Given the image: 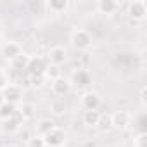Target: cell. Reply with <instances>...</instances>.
<instances>
[{"label": "cell", "instance_id": "cell-1", "mask_svg": "<svg viewBox=\"0 0 147 147\" xmlns=\"http://www.w3.org/2000/svg\"><path fill=\"white\" fill-rule=\"evenodd\" d=\"M71 45L76 50H87L92 45V35L87 30H75L71 33Z\"/></svg>", "mask_w": 147, "mask_h": 147}, {"label": "cell", "instance_id": "cell-2", "mask_svg": "<svg viewBox=\"0 0 147 147\" xmlns=\"http://www.w3.org/2000/svg\"><path fill=\"white\" fill-rule=\"evenodd\" d=\"M43 142L47 147H62L66 144V131L62 128L54 126L49 133L43 135Z\"/></svg>", "mask_w": 147, "mask_h": 147}, {"label": "cell", "instance_id": "cell-3", "mask_svg": "<svg viewBox=\"0 0 147 147\" xmlns=\"http://www.w3.org/2000/svg\"><path fill=\"white\" fill-rule=\"evenodd\" d=\"M0 94H2V97H4V102H9L12 106H18V104L23 102V90H21L19 85L9 83Z\"/></svg>", "mask_w": 147, "mask_h": 147}, {"label": "cell", "instance_id": "cell-4", "mask_svg": "<svg viewBox=\"0 0 147 147\" xmlns=\"http://www.w3.org/2000/svg\"><path fill=\"white\" fill-rule=\"evenodd\" d=\"M47 62L43 57H30V62L26 66V73L30 76H45L47 71Z\"/></svg>", "mask_w": 147, "mask_h": 147}, {"label": "cell", "instance_id": "cell-5", "mask_svg": "<svg viewBox=\"0 0 147 147\" xmlns=\"http://www.w3.org/2000/svg\"><path fill=\"white\" fill-rule=\"evenodd\" d=\"M128 16L135 21H142L147 16V2L144 0H133L128 4Z\"/></svg>", "mask_w": 147, "mask_h": 147}, {"label": "cell", "instance_id": "cell-6", "mask_svg": "<svg viewBox=\"0 0 147 147\" xmlns=\"http://www.w3.org/2000/svg\"><path fill=\"white\" fill-rule=\"evenodd\" d=\"M111 126L113 128H116V130H125V128H128V125H130V121H131V114L128 113V111H125V109H119V111H116L113 116H111Z\"/></svg>", "mask_w": 147, "mask_h": 147}, {"label": "cell", "instance_id": "cell-7", "mask_svg": "<svg viewBox=\"0 0 147 147\" xmlns=\"http://www.w3.org/2000/svg\"><path fill=\"white\" fill-rule=\"evenodd\" d=\"M66 59H67V52H66L64 47L55 45V47H52V49L49 50V61H50L52 66H57V67H59L61 64L66 62Z\"/></svg>", "mask_w": 147, "mask_h": 147}, {"label": "cell", "instance_id": "cell-8", "mask_svg": "<svg viewBox=\"0 0 147 147\" xmlns=\"http://www.w3.org/2000/svg\"><path fill=\"white\" fill-rule=\"evenodd\" d=\"M82 106H83L85 111H97L99 106H100V95H99L97 92H94V90L83 94V97H82Z\"/></svg>", "mask_w": 147, "mask_h": 147}, {"label": "cell", "instance_id": "cell-9", "mask_svg": "<svg viewBox=\"0 0 147 147\" xmlns=\"http://www.w3.org/2000/svg\"><path fill=\"white\" fill-rule=\"evenodd\" d=\"M52 90H54L55 95L64 97V95L69 94V90H71V82H69L67 78H64V76H59V78H55V80L52 82Z\"/></svg>", "mask_w": 147, "mask_h": 147}, {"label": "cell", "instance_id": "cell-10", "mask_svg": "<svg viewBox=\"0 0 147 147\" xmlns=\"http://www.w3.org/2000/svg\"><path fill=\"white\" fill-rule=\"evenodd\" d=\"M69 82H71V85H76L78 88H83V87L90 85L92 76L87 69H78V71H75V75H73V80H69Z\"/></svg>", "mask_w": 147, "mask_h": 147}, {"label": "cell", "instance_id": "cell-11", "mask_svg": "<svg viewBox=\"0 0 147 147\" xmlns=\"http://www.w3.org/2000/svg\"><path fill=\"white\" fill-rule=\"evenodd\" d=\"M0 52H2L4 59H7V61L11 62V61H12V59H16L23 50H21V47H19L18 43H14V42H7V43H4V45H2Z\"/></svg>", "mask_w": 147, "mask_h": 147}, {"label": "cell", "instance_id": "cell-12", "mask_svg": "<svg viewBox=\"0 0 147 147\" xmlns=\"http://www.w3.org/2000/svg\"><path fill=\"white\" fill-rule=\"evenodd\" d=\"M118 7H119V4L116 0H99L95 4V9L100 14H114L118 11Z\"/></svg>", "mask_w": 147, "mask_h": 147}, {"label": "cell", "instance_id": "cell-13", "mask_svg": "<svg viewBox=\"0 0 147 147\" xmlns=\"http://www.w3.org/2000/svg\"><path fill=\"white\" fill-rule=\"evenodd\" d=\"M21 125H23V119H21L19 114L16 113V116H12V118H9V119H4L2 130L7 131V133H14V131H18V130L21 128Z\"/></svg>", "mask_w": 147, "mask_h": 147}, {"label": "cell", "instance_id": "cell-14", "mask_svg": "<svg viewBox=\"0 0 147 147\" xmlns=\"http://www.w3.org/2000/svg\"><path fill=\"white\" fill-rule=\"evenodd\" d=\"M35 111H36V107H35V104H31V102H21L19 107H18V114H19V118H21L23 121L31 119V118L35 116Z\"/></svg>", "mask_w": 147, "mask_h": 147}, {"label": "cell", "instance_id": "cell-15", "mask_svg": "<svg viewBox=\"0 0 147 147\" xmlns=\"http://www.w3.org/2000/svg\"><path fill=\"white\" fill-rule=\"evenodd\" d=\"M28 62H30V55H26L24 52H21L16 59H12V61H11V66H12V69H14V71H26Z\"/></svg>", "mask_w": 147, "mask_h": 147}, {"label": "cell", "instance_id": "cell-16", "mask_svg": "<svg viewBox=\"0 0 147 147\" xmlns=\"http://www.w3.org/2000/svg\"><path fill=\"white\" fill-rule=\"evenodd\" d=\"M45 5H47V9H49L50 12L59 14V12H64V11L69 7V2H67V0H49Z\"/></svg>", "mask_w": 147, "mask_h": 147}, {"label": "cell", "instance_id": "cell-17", "mask_svg": "<svg viewBox=\"0 0 147 147\" xmlns=\"http://www.w3.org/2000/svg\"><path fill=\"white\" fill-rule=\"evenodd\" d=\"M83 123L87 126H97L100 123V113L99 111H85L83 113Z\"/></svg>", "mask_w": 147, "mask_h": 147}, {"label": "cell", "instance_id": "cell-18", "mask_svg": "<svg viewBox=\"0 0 147 147\" xmlns=\"http://www.w3.org/2000/svg\"><path fill=\"white\" fill-rule=\"evenodd\" d=\"M54 126H55V125H54V121H52V119L43 118V119H40V121L36 123V135L43 137V135H45V133H49Z\"/></svg>", "mask_w": 147, "mask_h": 147}, {"label": "cell", "instance_id": "cell-19", "mask_svg": "<svg viewBox=\"0 0 147 147\" xmlns=\"http://www.w3.org/2000/svg\"><path fill=\"white\" fill-rule=\"evenodd\" d=\"M16 113H18V107L9 104V102H4L2 106H0V118L2 119H9V118L16 116Z\"/></svg>", "mask_w": 147, "mask_h": 147}, {"label": "cell", "instance_id": "cell-20", "mask_svg": "<svg viewBox=\"0 0 147 147\" xmlns=\"http://www.w3.org/2000/svg\"><path fill=\"white\" fill-rule=\"evenodd\" d=\"M133 147H147V133L145 131H140L135 135L133 138Z\"/></svg>", "mask_w": 147, "mask_h": 147}, {"label": "cell", "instance_id": "cell-21", "mask_svg": "<svg viewBox=\"0 0 147 147\" xmlns=\"http://www.w3.org/2000/svg\"><path fill=\"white\" fill-rule=\"evenodd\" d=\"M59 76H61V71H59L57 66H49V67H47V71H45V78H49L50 82H54V80L59 78Z\"/></svg>", "mask_w": 147, "mask_h": 147}, {"label": "cell", "instance_id": "cell-22", "mask_svg": "<svg viewBox=\"0 0 147 147\" xmlns=\"http://www.w3.org/2000/svg\"><path fill=\"white\" fill-rule=\"evenodd\" d=\"M26 147H45L43 137H40V135H35V137L28 138V144H26Z\"/></svg>", "mask_w": 147, "mask_h": 147}, {"label": "cell", "instance_id": "cell-23", "mask_svg": "<svg viewBox=\"0 0 147 147\" xmlns=\"http://www.w3.org/2000/svg\"><path fill=\"white\" fill-rule=\"evenodd\" d=\"M50 107H52L54 114H57V116H59V114H62V113L66 111V104H64V100H54Z\"/></svg>", "mask_w": 147, "mask_h": 147}, {"label": "cell", "instance_id": "cell-24", "mask_svg": "<svg viewBox=\"0 0 147 147\" xmlns=\"http://www.w3.org/2000/svg\"><path fill=\"white\" fill-rule=\"evenodd\" d=\"M9 83H11V82H9V75H7L4 69H0V92H2Z\"/></svg>", "mask_w": 147, "mask_h": 147}, {"label": "cell", "instance_id": "cell-25", "mask_svg": "<svg viewBox=\"0 0 147 147\" xmlns=\"http://www.w3.org/2000/svg\"><path fill=\"white\" fill-rule=\"evenodd\" d=\"M45 76H30V82H31V85L35 87V88H40V87H43V83H45Z\"/></svg>", "mask_w": 147, "mask_h": 147}, {"label": "cell", "instance_id": "cell-26", "mask_svg": "<svg viewBox=\"0 0 147 147\" xmlns=\"http://www.w3.org/2000/svg\"><path fill=\"white\" fill-rule=\"evenodd\" d=\"M4 147H19V145H16V144H7V145H4Z\"/></svg>", "mask_w": 147, "mask_h": 147}, {"label": "cell", "instance_id": "cell-27", "mask_svg": "<svg viewBox=\"0 0 147 147\" xmlns=\"http://www.w3.org/2000/svg\"><path fill=\"white\" fill-rule=\"evenodd\" d=\"M4 104V97H2V94H0V106Z\"/></svg>", "mask_w": 147, "mask_h": 147}, {"label": "cell", "instance_id": "cell-28", "mask_svg": "<svg viewBox=\"0 0 147 147\" xmlns=\"http://www.w3.org/2000/svg\"><path fill=\"white\" fill-rule=\"evenodd\" d=\"M2 45H4V43H2V36H0V49H2Z\"/></svg>", "mask_w": 147, "mask_h": 147}, {"label": "cell", "instance_id": "cell-29", "mask_svg": "<svg viewBox=\"0 0 147 147\" xmlns=\"http://www.w3.org/2000/svg\"><path fill=\"white\" fill-rule=\"evenodd\" d=\"M45 147H47V145H45Z\"/></svg>", "mask_w": 147, "mask_h": 147}]
</instances>
